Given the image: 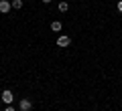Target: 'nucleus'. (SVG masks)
Returning <instances> with one entry per match:
<instances>
[{
  "label": "nucleus",
  "mask_w": 122,
  "mask_h": 111,
  "mask_svg": "<svg viewBox=\"0 0 122 111\" xmlns=\"http://www.w3.org/2000/svg\"><path fill=\"white\" fill-rule=\"evenodd\" d=\"M20 111H30V107H33V103L29 101V99H20Z\"/></svg>",
  "instance_id": "4"
},
{
  "label": "nucleus",
  "mask_w": 122,
  "mask_h": 111,
  "mask_svg": "<svg viewBox=\"0 0 122 111\" xmlns=\"http://www.w3.org/2000/svg\"><path fill=\"white\" fill-rule=\"evenodd\" d=\"M12 8L20 10V8H22V0H12Z\"/></svg>",
  "instance_id": "7"
},
{
  "label": "nucleus",
  "mask_w": 122,
  "mask_h": 111,
  "mask_svg": "<svg viewBox=\"0 0 122 111\" xmlns=\"http://www.w3.org/2000/svg\"><path fill=\"white\" fill-rule=\"evenodd\" d=\"M69 43H71V39L65 36V34H61L59 39H57V44H59V47H69Z\"/></svg>",
  "instance_id": "3"
},
{
  "label": "nucleus",
  "mask_w": 122,
  "mask_h": 111,
  "mask_svg": "<svg viewBox=\"0 0 122 111\" xmlns=\"http://www.w3.org/2000/svg\"><path fill=\"white\" fill-rule=\"evenodd\" d=\"M67 8H69V4H67L65 0H63V2H59V12H67Z\"/></svg>",
  "instance_id": "5"
},
{
  "label": "nucleus",
  "mask_w": 122,
  "mask_h": 111,
  "mask_svg": "<svg viewBox=\"0 0 122 111\" xmlns=\"http://www.w3.org/2000/svg\"><path fill=\"white\" fill-rule=\"evenodd\" d=\"M4 111H14V107H10V105H8V107H6Z\"/></svg>",
  "instance_id": "9"
},
{
  "label": "nucleus",
  "mask_w": 122,
  "mask_h": 111,
  "mask_svg": "<svg viewBox=\"0 0 122 111\" xmlns=\"http://www.w3.org/2000/svg\"><path fill=\"white\" fill-rule=\"evenodd\" d=\"M51 30H55V32H59V30H61V22H51Z\"/></svg>",
  "instance_id": "6"
},
{
  "label": "nucleus",
  "mask_w": 122,
  "mask_h": 111,
  "mask_svg": "<svg viewBox=\"0 0 122 111\" xmlns=\"http://www.w3.org/2000/svg\"><path fill=\"white\" fill-rule=\"evenodd\" d=\"M2 101H4L6 105H10V103L14 101V95H12V91H8V89H4V91H2Z\"/></svg>",
  "instance_id": "1"
},
{
  "label": "nucleus",
  "mask_w": 122,
  "mask_h": 111,
  "mask_svg": "<svg viewBox=\"0 0 122 111\" xmlns=\"http://www.w3.org/2000/svg\"><path fill=\"white\" fill-rule=\"evenodd\" d=\"M10 8H12V2H8V0H0V12H2V14H8Z\"/></svg>",
  "instance_id": "2"
},
{
  "label": "nucleus",
  "mask_w": 122,
  "mask_h": 111,
  "mask_svg": "<svg viewBox=\"0 0 122 111\" xmlns=\"http://www.w3.org/2000/svg\"><path fill=\"white\" fill-rule=\"evenodd\" d=\"M41 2H45V4H49V2H51V0H41Z\"/></svg>",
  "instance_id": "10"
},
{
  "label": "nucleus",
  "mask_w": 122,
  "mask_h": 111,
  "mask_svg": "<svg viewBox=\"0 0 122 111\" xmlns=\"http://www.w3.org/2000/svg\"><path fill=\"white\" fill-rule=\"evenodd\" d=\"M118 10H120V12H122V0H120V2H118Z\"/></svg>",
  "instance_id": "8"
}]
</instances>
